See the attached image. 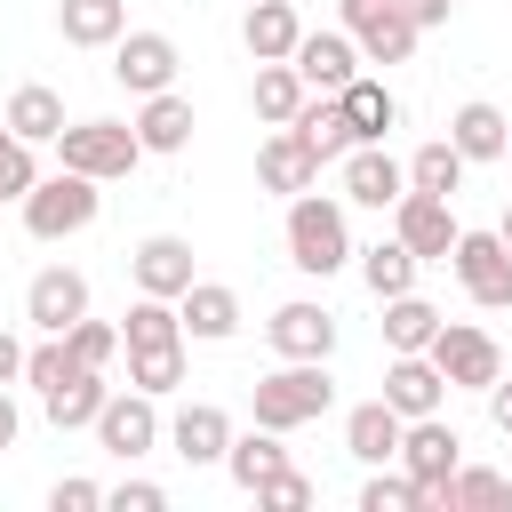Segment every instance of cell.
<instances>
[{
	"mask_svg": "<svg viewBox=\"0 0 512 512\" xmlns=\"http://www.w3.org/2000/svg\"><path fill=\"white\" fill-rule=\"evenodd\" d=\"M288 264H296V272H312V280H328V272H344V264H352L344 200H328V192H296V200H288Z\"/></svg>",
	"mask_w": 512,
	"mask_h": 512,
	"instance_id": "1",
	"label": "cell"
},
{
	"mask_svg": "<svg viewBox=\"0 0 512 512\" xmlns=\"http://www.w3.org/2000/svg\"><path fill=\"white\" fill-rule=\"evenodd\" d=\"M328 408H336L328 360H280L272 376H256V424H272V432H296V424H312Z\"/></svg>",
	"mask_w": 512,
	"mask_h": 512,
	"instance_id": "2",
	"label": "cell"
},
{
	"mask_svg": "<svg viewBox=\"0 0 512 512\" xmlns=\"http://www.w3.org/2000/svg\"><path fill=\"white\" fill-rule=\"evenodd\" d=\"M136 160H144V144H136L128 120H64V128H56V168H72V176L112 184V176H128Z\"/></svg>",
	"mask_w": 512,
	"mask_h": 512,
	"instance_id": "3",
	"label": "cell"
},
{
	"mask_svg": "<svg viewBox=\"0 0 512 512\" xmlns=\"http://www.w3.org/2000/svg\"><path fill=\"white\" fill-rule=\"evenodd\" d=\"M16 208H24V232H32V240H72V232H88V224H96L104 192H96V176L56 168V176H40Z\"/></svg>",
	"mask_w": 512,
	"mask_h": 512,
	"instance_id": "4",
	"label": "cell"
},
{
	"mask_svg": "<svg viewBox=\"0 0 512 512\" xmlns=\"http://www.w3.org/2000/svg\"><path fill=\"white\" fill-rule=\"evenodd\" d=\"M392 464L416 480L424 512H440V496H448V472L464 464V440H456V424H440V408H432V416H408V424H400V456H392Z\"/></svg>",
	"mask_w": 512,
	"mask_h": 512,
	"instance_id": "5",
	"label": "cell"
},
{
	"mask_svg": "<svg viewBox=\"0 0 512 512\" xmlns=\"http://www.w3.org/2000/svg\"><path fill=\"white\" fill-rule=\"evenodd\" d=\"M424 360L448 376V392H488V384L504 376L496 336H488V328H472V320H440V328H432V344H424Z\"/></svg>",
	"mask_w": 512,
	"mask_h": 512,
	"instance_id": "6",
	"label": "cell"
},
{
	"mask_svg": "<svg viewBox=\"0 0 512 512\" xmlns=\"http://www.w3.org/2000/svg\"><path fill=\"white\" fill-rule=\"evenodd\" d=\"M336 24L352 32V48L368 64H408L416 56V16L400 0H336Z\"/></svg>",
	"mask_w": 512,
	"mask_h": 512,
	"instance_id": "7",
	"label": "cell"
},
{
	"mask_svg": "<svg viewBox=\"0 0 512 512\" xmlns=\"http://www.w3.org/2000/svg\"><path fill=\"white\" fill-rule=\"evenodd\" d=\"M88 432L104 440V456L136 464V456H152V448H160V432H168V424H160V400L128 384V392H104V408H96V424H88Z\"/></svg>",
	"mask_w": 512,
	"mask_h": 512,
	"instance_id": "8",
	"label": "cell"
},
{
	"mask_svg": "<svg viewBox=\"0 0 512 512\" xmlns=\"http://www.w3.org/2000/svg\"><path fill=\"white\" fill-rule=\"evenodd\" d=\"M448 264H456V280H464V296H472L480 312H504V304H512V248H504L496 232H456Z\"/></svg>",
	"mask_w": 512,
	"mask_h": 512,
	"instance_id": "9",
	"label": "cell"
},
{
	"mask_svg": "<svg viewBox=\"0 0 512 512\" xmlns=\"http://www.w3.org/2000/svg\"><path fill=\"white\" fill-rule=\"evenodd\" d=\"M456 208L448 200H432V192H400L392 200V240L416 256V264H448V248H456Z\"/></svg>",
	"mask_w": 512,
	"mask_h": 512,
	"instance_id": "10",
	"label": "cell"
},
{
	"mask_svg": "<svg viewBox=\"0 0 512 512\" xmlns=\"http://www.w3.org/2000/svg\"><path fill=\"white\" fill-rule=\"evenodd\" d=\"M176 40L168 32H120L112 40V80L128 88V96H160V88H176Z\"/></svg>",
	"mask_w": 512,
	"mask_h": 512,
	"instance_id": "11",
	"label": "cell"
},
{
	"mask_svg": "<svg viewBox=\"0 0 512 512\" xmlns=\"http://www.w3.org/2000/svg\"><path fill=\"white\" fill-rule=\"evenodd\" d=\"M80 312H88V272H72V264L32 272V288H24V320H32L40 336H64Z\"/></svg>",
	"mask_w": 512,
	"mask_h": 512,
	"instance_id": "12",
	"label": "cell"
},
{
	"mask_svg": "<svg viewBox=\"0 0 512 512\" xmlns=\"http://www.w3.org/2000/svg\"><path fill=\"white\" fill-rule=\"evenodd\" d=\"M256 184H264V192H280V200H296V192H312V184H320V152H312L296 128H272V136L256 144Z\"/></svg>",
	"mask_w": 512,
	"mask_h": 512,
	"instance_id": "13",
	"label": "cell"
},
{
	"mask_svg": "<svg viewBox=\"0 0 512 512\" xmlns=\"http://www.w3.org/2000/svg\"><path fill=\"white\" fill-rule=\"evenodd\" d=\"M128 272H136V296H184L200 272H192V240H176V232H152V240H136L128 248Z\"/></svg>",
	"mask_w": 512,
	"mask_h": 512,
	"instance_id": "14",
	"label": "cell"
},
{
	"mask_svg": "<svg viewBox=\"0 0 512 512\" xmlns=\"http://www.w3.org/2000/svg\"><path fill=\"white\" fill-rule=\"evenodd\" d=\"M264 336H272L280 360H328V352H336V312L296 296V304H280V312L264 320Z\"/></svg>",
	"mask_w": 512,
	"mask_h": 512,
	"instance_id": "15",
	"label": "cell"
},
{
	"mask_svg": "<svg viewBox=\"0 0 512 512\" xmlns=\"http://www.w3.org/2000/svg\"><path fill=\"white\" fill-rule=\"evenodd\" d=\"M288 64L304 72V88H312V96H336V88H344V80L360 72V48H352V32L336 24V32H304Z\"/></svg>",
	"mask_w": 512,
	"mask_h": 512,
	"instance_id": "16",
	"label": "cell"
},
{
	"mask_svg": "<svg viewBox=\"0 0 512 512\" xmlns=\"http://www.w3.org/2000/svg\"><path fill=\"white\" fill-rule=\"evenodd\" d=\"M400 192H408V168H400L384 144H352V152H344V200H352V208H392Z\"/></svg>",
	"mask_w": 512,
	"mask_h": 512,
	"instance_id": "17",
	"label": "cell"
},
{
	"mask_svg": "<svg viewBox=\"0 0 512 512\" xmlns=\"http://www.w3.org/2000/svg\"><path fill=\"white\" fill-rule=\"evenodd\" d=\"M176 320H184L192 344H224V336H240V288H224V280H192V288L176 296Z\"/></svg>",
	"mask_w": 512,
	"mask_h": 512,
	"instance_id": "18",
	"label": "cell"
},
{
	"mask_svg": "<svg viewBox=\"0 0 512 512\" xmlns=\"http://www.w3.org/2000/svg\"><path fill=\"white\" fill-rule=\"evenodd\" d=\"M184 464H224V448H232V416L216 408V400H192V408H176V424L160 432Z\"/></svg>",
	"mask_w": 512,
	"mask_h": 512,
	"instance_id": "19",
	"label": "cell"
},
{
	"mask_svg": "<svg viewBox=\"0 0 512 512\" xmlns=\"http://www.w3.org/2000/svg\"><path fill=\"white\" fill-rule=\"evenodd\" d=\"M376 400H392L400 416H432L440 400H448V376L424 360V352H392V368H384V392Z\"/></svg>",
	"mask_w": 512,
	"mask_h": 512,
	"instance_id": "20",
	"label": "cell"
},
{
	"mask_svg": "<svg viewBox=\"0 0 512 512\" xmlns=\"http://www.w3.org/2000/svg\"><path fill=\"white\" fill-rule=\"evenodd\" d=\"M400 424H408V416H400L392 400H360V408L344 416V456H352V464H392V456H400Z\"/></svg>",
	"mask_w": 512,
	"mask_h": 512,
	"instance_id": "21",
	"label": "cell"
},
{
	"mask_svg": "<svg viewBox=\"0 0 512 512\" xmlns=\"http://www.w3.org/2000/svg\"><path fill=\"white\" fill-rule=\"evenodd\" d=\"M240 40H248V56H256V64H288V56H296V40H304V16H296L288 0H248Z\"/></svg>",
	"mask_w": 512,
	"mask_h": 512,
	"instance_id": "22",
	"label": "cell"
},
{
	"mask_svg": "<svg viewBox=\"0 0 512 512\" xmlns=\"http://www.w3.org/2000/svg\"><path fill=\"white\" fill-rule=\"evenodd\" d=\"M128 128H136V144H144V152H184L200 120H192V96L160 88V96H144V112H136Z\"/></svg>",
	"mask_w": 512,
	"mask_h": 512,
	"instance_id": "23",
	"label": "cell"
},
{
	"mask_svg": "<svg viewBox=\"0 0 512 512\" xmlns=\"http://www.w3.org/2000/svg\"><path fill=\"white\" fill-rule=\"evenodd\" d=\"M336 104H344V128H352V144H384V128L400 120L392 88H384V80H360V72L336 88Z\"/></svg>",
	"mask_w": 512,
	"mask_h": 512,
	"instance_id": "24",
	"label": "cell"
},
{
	"mask_svg": "<svg viewBox=\"0 0 512 512\" xmlns=\"http://www.w3.org/2000/svg\"><path fill=\"white\" fill-rule=\"evenodd\" d=\"M104 392H112V384H104V368H72L64 384H48V392H40V408H48V424H56V432H80V424H96Z\"/></svg>",
	"mask_w": 512,
	"mask_h": 512,
	"instance_id": "25",
	"label": "cell"
},
{
	"mask_svg": "<svg viewBox=\"0 0 512 512\" xmlns=\"http://www.w3.org/2000/svg\"><path fill=\"white\" fill-rule=\"evenodd\" d=\"M56 32L72 48H112L128 32V0H56Z\"/></svg>",
	"mask_w": 512,
	"mask_h": 512,
	"instance_id": "26",
	"label": "cell"
},
{
	"mask_svg": "<svg viewBox=\"0 0 512 512\" xmlns=\"http://www.w3.org/2000/svg\"><path fill=\"white\" fill-rule=\"evenodd\" d=\"M504 136H512V120H504L496 104H480V96L456 104V120H448V144L464 152V168H472V160H504Z\"/></svg>",
	"mask_w": 512,
	"mask_h": 512,
	"instance_id": "27",
	"label": "cell"
},
{
	"mask_svg": "<svg viewBox=\"0 0 512 512\" xmlns=\"http://www.w3.org/2000/svg\"><path fill=\"white\" fill-rule=\"evenodd\" d=\"M304 96H312V88H304V72H296V64H256L248 104H256V120H264V128H288V120L304 112Z\"/></svg>",
	"mask_w": 512,
	"mask_h": 512,
	"instance_id": "28",
	"label": "cell"
},
{
	"mask_svg": "<svg viewBox=\"0 0 512 512\" xmlns=\"http://www.w3.org/2000/svg\"><path fill=\"white\" fill-rule=\"evenodd\" d=\"M8 136H24V144H56V128H64V96L56 88H40V80H24L16 96H8Z\"/></svg>",
	"mask_w": 512,
	"mask_h": 512,
	"instance_id": "29",
	"label": "cell"
},
{
	"mask_svg": "<svg viewBox=\"0 0 512 512\" xmlns=\"http://www.w3.org/2000/svg\"><path fill=\"white\" fill-rule=\"evenodd\" d=\"M280 464H288V448H280V432H272V424L232 432V448H224V472H232V488H248V496H256V480H272Z\"/></svg>",
	"mask_w": 512,
	"mask_h": 512,
	"instance_id": "30",
	"label": "cell"
},
{
	"mask_svg": "<svg viewBox=\"0 0 512 512\" xmlns=\"http://www.w3.org/2000/svg\"><path fill=\"white\" fill-rule=\"evenodd\" d=\"M440 512H512V480H504V472H488V464H456V472H448Z\"/></svg>",
	"mask_w": 512,
	"mask_h": 512,
	"instance_id": "31",
	"label": "cell"
},
{
	"mask_svg": "<svg viewBox=\"0 0 512 512\" xmlns=\"http://www.w3.org/2000/svg\"><path fill=\"white\" fill-rule=\"evenodd\" d=\"M288 128H296V136H304V144L320 152V168L352 152V128H344V104H336V96H304V112H296Z\"/></svg>",
	"mask_w": 512,
	"mask_h": 512,
	"instance_id": "32",
	"label": "cell"
},
{
	"mask_svg": "<svg viewBox=\"0 0 512 512\" xmlns=\"http://www.w3.org/2000/svg\"><path fill=\"white\" fill-rule=\"evenodd\" d=\"M456 184H464V152H456L448 136H432V144H416V152H408V192L456 200Z\"/></svg>",
	"mask_w": 512,
	"mask_h": 512,
	"instance_id": "33",
	"label": "cell"
},
{
	"mask_svg": "<svg viewBox=\"0 0 512 512\" xmlns=\"http://www.w3.org/2000/svg\"><path fill=\"white\" fill-rule=\"evenodd\" d=\"M120 344L144 352V344H184V320H176V296H136L128 320H120Z\"/></svg>",
	"mask_w": 512,
	"mask_h": 512,
	"instance_id": "34",
	"label": "cell"
},
{
	"mask_svg": "<svg viewBox=\"0 0 512 512\" xmlns=\"http://www.w3.org/2000/svg\"><path fill=\"white\" fill-rule=\"evenodd\" d=\"M416 272H424V264H416L400 240H376V248L360 256V280H368V296H376V304H384V296H408V288H416Z\"/></svg>",
	"mask_w": 512,
	"mask_h": 512,
	"instance_id": "35",
	"label": "cell"
},
{
	"mask_svg": "<svg viewBox=\"0 0 512 512\" xmlns=\"http://www.w3.org/2000/svg\"><path fill=\"white\" fill-rule=\"evenodd\" d=\"M432 328H440V312H432L416 288H408V296H384V344H392V352H424Z\"/></svg>",
	"mask_w": 512,
	"mask_h": 512,
	"instance_id": "36",
	"label": "cell"
},
{
	"mask_svg": "<svg viewBox=\"0 0 512 512\" xmlns=\"http://www.w3.org/2000/svg\"><path fill=\"white\" fill-rule=\"evenodd\" d=\"M128 384L136 392H176L184 384V344H144V352H128Z\"/></svg>",
	"mask_w": 512,
	"mask_h": 512,
	"instance_id": "37",
	"label": "cell"
},
{
	"mask_svg": "<svg viewBox=\"0 0 512 512\" xmlns=\"http://www.w3.org/2000/svg\"><path fill=\"white\" fill-rule=\"evenodd\" d=\"M360 512H424V496H416V480H408V472L368 464V480H360Z\"/></svg>",
	"mask_w": 512,
	"mask_h": 512,
	"instance_id": "38",
	"label": "cell"
},
{
	"mask_svg": "<svg viewBox=\"0 0 512 512\" xmlns=\"http://www.w3.org/2000/svg\"><path fill=\"white\" fill-rule=\"evenodd\" d=\"M64 352H72L80 368H112V352H120V328H112V320H88V312H80V320L64 328Z\"/></svg>",
	"mask_w": 512,
	"mask_h": 512,
	"instance_id": "39",
	"label": "cell"
},
{
	"mask_svg": "<svg viewBox=\"0 0 512 512\" xmlns=\"http://www.w3.org/2000/svg\"><path fill=\"white\" fill-rule=\"evenodd\" d=\"M72 368H80V360L64 352V336H48V344H32V352H24V384H32V392H48V384H64Z\"/></svg>",
	"mask_w": 512,
	"mask_h": 512,
	"instance_id": "40",
	"label": "cell"
},
{
	"mask_svg": "<svg viewBox=\"0 0 512 512\" xmlns=\"http://www.w3.org/2000/svg\"><path fill=\"white\" fill-rule=\"evenodd\" d=\"M312 496H320V488H312V480H304L296 464H280L272 480H256V504H272V512H304Z\"/></svg>",
	"mask_w": 512,
	"mask_h": 512,
	"instance_id": "41",
	"label": "cell"
},
{
	"mask_svg": "<svg viewBox=\"0 0 512 512\" xmlns=\"http://www.w3.org/2000/svg\"><path fill=\"white\" fill-rule=\"evenodd\" d=\"M96 504H104V480H80V472H72V480L48 488V512H96Z\"/></svg>",
	"mask_w": 512,
	"mask_h": 512,
	"instance_id": "42",
	"label": "cell"
},
{
	"mask_svg": "<svg viewBox=\"0 0 512 512\" xmlns=\"http://www.w3.org/2000/svg\"><path fill=\"white\" fill-rule=\"evenodd\" d=\"M104 504H112V512H160L168 488H160V480H120V488H104Z\"/></svg>",
	"mask_w": 512,
	"mask_h": 512,
	"instance_id": "43",
	"label": "cell"
},
{
	"mask_svg": "<svg viewBox=\"0 0 512 512\" xmlns=\"http://www.w3.org/2000/svg\"><path fill=\"white\" fill-rule=\"evenodd\" d=\"M488 424L512 440V376H496V384H488Z\"/></svg>",
	"mask_w": 512,
	"mask_h": 512,
	"instance_id": "44",
	"label": "cell"
},
{
	"mask_svg": "<svg viewBox=\"0 0 512 512\" xmlns=\"http://www.w3.org/2000/svg\"><path fill=\"white\" fill-rule=\"evenodd\" d=\"M400 8L416 16V32H432V24H448V8H456V0H400Z\"/></svg>",
	"mask_w": 512,
	"mask_h": 512,
	"instance_id": "45",
	"label": "cell"
},
{
	"mask_svg": "<svg viewBox=\"0 0 512 512\" xmlns=\"http://www.w3.org/2000/svg\"><path fill=\"white\" fill-rule=\"evenodd\" d=\"M16 376H24V344L0 328V384H16Z\"/></svg>",
	"mask_w": 512,
	"mask_h": 512,
	"instance_id": "46",
	"label": "cell"
},
{
	"mask_svg": "<svg viewBox=\"0 0 512 512\" xmlns=\"http://www.w3.org/2000/svg\"><path fill=\"white\" fill-rule=\"evenodd\" d=\"M16 432H24V416H16V400H8V384H0V448H16Z\"/></svg>",
	"mask_w": 512,
	"mask_h": 512,
	"instance_id": "47",
	"label": "cell"
},
{
	"mask_svg": "<svg viewBox=\"0 0 512 512\" xmlns=\"http://www.w3.org/2000/svg\"><path fill=\"white\" fill-rule=\"evenodd\" d=\"M496 240H504V248H512V208H504V224H496Z\"/></svg>",
	"mask_w": 512,
	"mask_h": 512,
	"instance_id": "48",
	"label": "cell"
},
{
	"mask_svg": "<svg viewBox=\"0 0 512 512\" xmlns=\"http://www.w3.org/2000/svg\"><path fill=\"white\" fill-rule=\"evenodd\" d=\"M504 168H512V136H504Z\"/></svg>",
	"mask_w": 512,
	"mask_h": 512,
	"instance_id": "49",
	"label": "cell"
}]
</instances>
